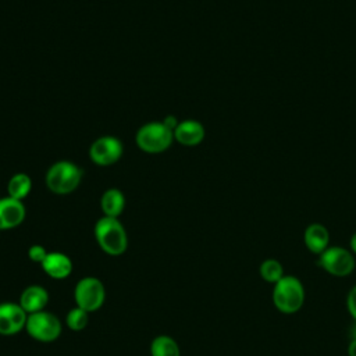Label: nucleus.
<instances>
[{
	"label": "nucleus",
	"instance_id": "1",
	"mask_svg": "<svg viewBox=\"0 0 356 356\" xmlns=\"http://www.w3.org/2000/svg\"><path fill=\"white\" fill-rule=\"evenodd\" d=\"M305 286L295 275H284L273 285V303L282 314L298 313L305 303Z\"/></svg>",
	"mask_w": 356,
	"mask_h": 356
},
{
	"label": "nucleus",
	"instance_id": "2",
	"mask_svg": "<svg viewBox=\"0 0 356 356\" xmlns=\"http://www.w3.org/2000/svg\"><path fill=\"white\" fill-rule=\"evenodd\" d=\"M95 238L100 249L110 256H121L128 248V235L118 218L106 217L97 220Z\"/></svg>",
	"mask_w": 356,
	"mask_h": 356
},
{
	"label": "nucleus",
	"instance_id": "3",
	"mask_svg": "<svg viewBox=\"0 0 356 356\" xmlns=\"http://www.w3.org/2000/svg\"><path fill=\"white\" fill-rule=\"evenodd\" d=\"M82 175V170L75 163L60 160L50 165L44 182L50 192L56 195H68L79 186Z\"/></svg>",
	"mask_w": 356,
	"mask_h": 356
},
{
	"label": "nucleus",
	"instance_id": "4",
	"mask_svg": "<svg viewBox=\"0 0 356 356\" xmlns=\"http://www.w3.org/2000/svg\"><path fill=\"white\" fill-rule=\"evenodd\" d=\"M174 140V132L163 124L153 121L142 125L135 136V142L140 150L150 154H157L167 150Z\"/></svg>",
	"mask_w": 356,
	"mask_h": 356
},
{
	"label": "nucleus",
	"instance_id": "5",
	"mask_svg": "<svg viewBox=\"0 0 356 356\" xmlns=\"http://www.w3.org/2000/svg\"><path fill=\"white\" fill-rule=\"evenodd\" d=\"M25 331L31 338L39 342H53L60 338L63 325L60 318L47 310L28 314Z\"/></svg>",
	"mask_w": 356,
	"mask_h": 356
},
{
	"label": "nucleus",
	"instance_id": "6",
	"mask_svg": "<svg viewBox=\"0 0 356 356\" xmlns=\"http://www.w3.org/2000/svg\"><path fill=\"white\" fill-rule=\"evenodd\" d=\"M75 306L86 310L88 313L97 312L106 300L104 284L96 277L81 278L74 289Z\"/></svg>",
	"mask_w": 356,
	"mask_h": 356
},
{
	"label": "nucleus",
	"instance_id": "7",
	"mask_svg": "<svg viewBox=\"0 0 356 356\" xmlns=\"http://www.w3.org/2000/svg\"><path fill=\"white\" fill-rule=\"evenodd\" d=\"M318 266L334 277H346L355 270V254L342 246H328L318 254Z\"/></svg>",
	"mask_w": 356,
	"mask_h": 356
},
{
	"label": "nucleus",
	"instance_id": "8",
	"mask_svg": "<svg viewBox=\"0 0 356 356\" xmlns=\"http://www.w3.org/2000/svg\"><path fill=\"white\" fill-rule=\"evenodd\" d=\"M124 152V146L121 140L115 136H100L89 147V157L90 160L102 167L115 164Z\"/></svg>",
	"mask_w": 356,
	"mask_h": 356
},
{
	"label": "nucleus",
	"instance_id": "9",
	"mask_svg": "<svg viewBox=\"0 0 356 356\" xmlns=\"http://www.w3.org/2000/svg\"><path fill=\"white\" fill-rule=\"evenodd\" d=\"M28 320L26 312L14 302L0 303V335L13 337L25 330Z\"/></svg>",
	"mask_w": 356,
	"mask_h": 356
},
{
	"label": "nucleus",
	"instance_id": "10",
	"mask_svg": "<svg viewBox=\"0 0 356 356\" xmlns=\"http://www.w3.org/2000/svg\"><path fill=\"white\" fill-rule=\"evenodd\" d=\"M26 209L21 200L10 196L0 199V231L13 229L25 220Z\"/></svg>",
	"mask_w": 356,
	"mask_h": 356
},
{
	"label": "nucleus",
	"instance_id": "11",
	"mask_svg": "<svg viewBox=\"0 0 356 356\" xmlns=\"http://www.w3.org/2000/svg\"><path fill=\"white\" fill-rule=\"evenodd\" d=\"M43 271L53 280H65L72 273V260L61 252H49L40 264Z\"/></svg>",
	"mask_w": 356,
	"mask_h": 356
},
{
	"label": "nucleus",
	"instance_id": "12",
	"mask_svg": "<svg viewBox=\"0 0 356 356\" xmlns=\"http://www.w3.org/2000/svg\"><path fill=\"white\" fill-rule=\"evenodd\" d=\"M18 303L26 312V314L42 312L49 303V292L42 285H29L21 292Z\"/></svg>",
	"mask_w": 356,
	"mask_h": 356
},
{
	"label": "nucleus",
	"instance_id": "13",
	"mask_svg": "<svg viewBox=\"0 0 356 356\" xmlns=\"http://www.w3.org/2000/svg\"><path fill=\"white\" fill-rule=\"evenodd\" d=\"M204 127L196 120L179 121L174 129V139L184 146H196L204 139Z\"/></svg>",
	"mask_w": 356,
	"mask_h": 356
},
{
	"label": "nucleus",
	"instance_id": "14",
	"mask_svg": "<svg viewBox=\"0 0 356 356\" xmlns=\"http://www.w3.org/2000/svg\"><path fill=\"white\" fill-rule=\"evenodd\" d=\"M303 241L312 253L321 254L330 246V232L323 224L313 222L305 229Z\"/></svg>",
	"mask_w": 356,
	"mask_h": 356
},
{
	"label": "nucleus",
	"instance_id": "15",
	"mask_svg": "<svg viewBox=\"0 0 356 356\" xmlns=\"http://www.w3.org/2000/svg\"><path fill=\"white\" fill-rule=\"evenodd\" d=\"M124 207H125V196L120 189L110 188L102 195L100 209L103 211V216L118 218L120 214L124 211Z\"/></svg>",
	"mask_w": 356,
	"mask_h": 356
},
{
	"label": "nucleus",
	"instance_id": "16",
	"mask_svg": "<svg viewBox=\"0 0 356 356\" xmlns=\"http://www.w3.org/2000/svg\"><path fill=\"white\" fill-rule=\"evenodd\" d=\"M31 189H32V179L25 172L14 174L7 184L8 196L21 202L31 193Z\"/></svg>",
	"mask_w": 356,
	"mask_h": 356
},
{
	"label": "nucleus",
	"instance_id": "17",
	"mask_svg": "<svg viewBox=\"0 0 356 356\" xmlns=\"http://www.w3.org/2000/svg\"><path fill=\"white\" fill-rule=\"evenodd\" d=\"M150 356H181V350L174 338L157 335L150 343Z\"/></svg>",
	"mask_w": 356,
	"mask_h": 356
},
{
	"label": "nucleus",
	"instance_id": "18",
	"mask_svg": "<svg viewBox=\"0 0 356 356\" xmlns=\"http://www.w3.org/2000/svg\"><path fill=\"white\" fill-rule=\"evenodd\" d=\"M259 273H260V277L263 281L273 284V285L275 282H278L285 275L284 267L277 259H266L264 261H261V264L259 267Z\"/></svg>",
	"mask_w": 356,
	"mask_h": 356
},
{
	"label": "nucleus",
	"instance_id": "19",
	"mask_svg": "<svg viewBox=\"0 0 356 356\" xmlns=\"http://www.w3.org/2000/svg\"><path fill=\"white\" fill-rule=\"evenodd\" d=\"M89 323V313L78 306L68 310L65 316V324L72 331H82Z\"/></svg>",
	"mask_w": 356,
	"mask_h": 356
},
{
	"label": "nucleus",
	"instance_id": "20",
	"mask_svg": "<svg viewBox=\"0 0 356 356\" xmlns=\"http://www.w3.org/2000/svg\"><path fill=\"white\" fill-rule=\"evenodd\" d=\"M47 250L42 246V245H32L29 249H28V257L31 261L33 263H39L42 264L43 260L46 259L47 256Z\"/></svg>",
	"mask_w": 356,
	"mask_h": 356
},
{
	"label": "nucleus",
	"instance_id": "21",
	"mask_svg": "<svg viewBox=\"0 0 356 356\" xmlns=\"http://www.w3.org/2000/svg\"><path fill=\"white\" fill-rule=\"evenodd\" d=\"M346 307L349 314L353 317V320L356 321V285H353L346 296Z\"/></svg>",
	"mask_w": 356,
	"mask_h": 356
},
{
	"label": "nucleus",
	"instance_id": "22",
	"mask_svg": "<svg viewBox=\"0 0 356 356\" xmlns=\"http://www.w3.org/2000/svg\"><path fill=\"white\" fill-rule=\"evenodd\" d=\"M178 122H179V121H177V118H175L174 115H167V117L163 120V124H164L165 127H168L172 132H174V129L177 128Z\"/></svg>",
	"mask_w": 356,
	"mask_h": 356
},
{
	"label": "nucleus",
	"instance_id": "23",
	"mask_svg": "<svg viewBox=\"0 0 356 356\" xmlns=\"http://www.w3.org/2000/svg\"><path fill=\"white\" fill-rule=\"evenodd\" d=\"M348 356H356V338H353L348 345Z\"/></svg>",
	"mask_w": 356,
	"mask_h": 356
},
{
	"label": "nucleus",
	"instance_id": "24",
	"mask_svg": "<svg viewBox=\"0 0 356 356\" xmlns=\"http://www.w3.org/2000/svg\"><path fill=\"white\" fill-rule=\"evenodd\" d=\"M349 245H350V252H352L353 254H356V232H353V235L350 236Z\"/></svg>",
	"mask_w": 356,
	"mask_h": 356
}]
</instances>
